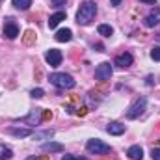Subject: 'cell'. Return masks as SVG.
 Masks as SVG:
<instances>
[{"label":"cell","mask_w":160,"mask_h":160,"mask_svg":"<svg viewBox=\"0 0 160 160\" xmlns=\"http://www.w3.org/2000/svg\"><path fill=\"white\" fill-rule=\"evenodd\" d=\"M97 15V4L91 2V0H86L82 6H80L78 13H77V22L80 26H88Z\"/></svg>","instance_id":"6da1fadb"},{"label":"cell","mask_w":160,"mask_h":160,"mask_svg":"<svg viewBox=\"0 0 160 160\" xmlns=\"http://www.w3.org/2000/svg\"><path fill=\"white\" fill-rule=\"evenodd\" d=\"M48 82L52 86L60 88V89H73L77 86V80L73 78L71 75H67V73H52L48 77Z\"/></svg>","instance_id":"7a4b0ae2"},{"label":"cell","mask_w":160,"mask_h":160,"mask_svg":"<svg viewBox=\"0 0 160 160\" xmlns=\"http://www.w3.org/2000/svg\"><path fill=\"white\" fill-rule=\"evenodd\" d=\"M145 106H147V99L145 97H138L132 104H130V108L127 110V119H138L143 112H145Z\"/></svg>","instance_id":"3957f363"},{"label":"cell","mask_w":160,"mask_h":160,"mask_svg":"<svg viewBox=\"0 0 160 160\" xmlns=\"http://www.w3.org/2000/svg\"><path fill=\"white\" fill-rule=\"evenodd\" d=\"M86 149H88L89 153H93V155H108V153L112 151V147H110L108 143H104L102 140H99V138L88 140V143H86Z\"/></svg>","instance_id":"277c9868"},{"label":"cell","mask_w":160,"mask_h":160,"mask_svg":"<svg viewBox=\"0 0 160 160\" xmlns=\"http://www.w3.org/2000/svg\"><path fill=\"white\" fill-rule=\"evenodd\" d=\"M95 78L101 80V82H108V80L112 78V65L108 62L99 63L97 69H95Z\"/></svg>","instance_id":"5b68a950"},{"label":"cell","mask_w":160,"mask_h":160,"mask_svg":"<svg viewBox=\"0 0 160 160\" xmlns=\"http://www.w3.org/2000/svg\"><path fill=\"white\" fill-rule=\"evenodd\" d=\"M4 36H6L8 39H15V38L19 36V24L15 22V19L8 17V19L4 21Z\"/></svg>","instance_id":"8992f818"},{"label":"cell","mask_w":160,"mask_h":160,"mask_svg":"<svg viewBox=\"0 0 160 160\" xmlns=\"http://www.w3.org/2000/svg\"><path fill=\"white\" fill-rule=\"evenodd\" d=\"M45 60H47V63H48L50 67H60V63H62V60H63V54H62L58 48H50V50H47Z\"/></svg>","instance_id":"52a82bcc"},{"label":"cell","mask_w":160,"mask_h":160,"mask_svg":"<svg viewBox=\"0 0 160 160\" xmlns=\"http://www.w3.org/2000/svg\"><path fill=\"white\" fill-rule=\"evenodd\" d=\"M41 121H43V110L41 108H34V110H30V114L26 116V118H22V123H26V125H39Z\"/></svg>","instance_id":"ba28073f"},{"label":"cell","mask_w":160,"mask_h":160,"mask_svg":"<svg viewBox=\"0 0 160 160\" xmlns=\"http://www.w3.org/2000/svg\"><path fill=\"white\" fill-rule=\"evenodd\" d=\"M132 62H134V58H132V54L130 52H121L116 56V60H114V65H118L121 69H127V67H130L132 65Z\"/></svg>","instance_id":"9c48e42d"},{"label":"cell","mask_w":160,"mask_h":160,"mask_svg":"<svg viewBox=\"0 0 160 160\" xmlns=\"http://www.w3.org/2000/svg\"><path fill=\"white\" fill-rule=\"evenodd\" d=\"M158 22H160V8H153L151 13L143 19V24H145L147 28H153V26H157Z\"/></svg>","instance_id":"30bf717a"},{"label":"cell","mask_w":160,"mask_h":160,"mask_svg":"<svg viewBox=\"0 0 160 160\" xmlns=\"http://www.w3.org/2000/svg\"><path fill=\"white\" fill-rule=\"evenodd\" d=\"M106 132L112 134V136H121V134L125 132V125L119 123V121H112V123L106 127Z\"/></svg>","instance_id":"8fae6325"},{"label":"cell","mask_w":160,"mask_h":160,"mask_svg":"<svg viewBox=\"0 0 160 160\" xmlns=\"http://www.w3.org/2000/svg\"><path fill=\"white\" fill-rule=\"evenodd\" d=\"M41 151H45V153H62L63 145L58 143V142H47V143L41 145Z\"/></svg>","instance_id":"7c38bea8"},{"label":"cell","mask_w":160,"mask_h":160,"mask_svg":"<svg viewBox=\"0 0 160 160\" xmlns=\"http://www.w3.org/2000/svg\"><path fill=\"white\" fill-rule=\"evenodd\" d=\"M56 41H60V43H67V41L73 39V32L69 30V28H62V30H58L56 32Z\"/></svg>","instance_id":"4fadbf2b"},{"label":"cell","mask_w":160,"mask_h":160,"mask_svg":"<svg viewBox=\"0 0 160 160\" xmlns=\"http://www.w3.org/2000/svg\"><path fill=\"white\" fill-rule=\"evenodd\" d=\"M127 157L132 158V160H142L143 158V149H142L140 145H132V147H128Z\"/></svg>","instance_id":"5bb4252c"},{"label":"cell","mask_w":160,"mask_h":160,"mask_svg":"<svg viewBox=\"0 0 160 160\" xmlns=\"http://www.w3.org/2000/svg\"><path fill=\"white\" fill-rule=\"evenodd\" d=\"M62 21H65V11H58V13L50 15V19H48V28H56Z\"/></svg>","instance_id":"9a60e30c"},{"label":"cell","mask_w":160,"mask_h":160,"mask_svg":"<svg viewBox=\"0 0 160 160\" xmlns=\"http://www.w3.org/2000/svg\"><path fill=\"white\" fill-rule=\"evenodd\" d=\"M8 132H9V134H13L15 138H26V136H30V134H32V128H17V127H9V128H8Z\"/></svg>","instance_id":"2e32d148"},{"label":"cell","mask_w":160,"mask_h":160,"mask_svg":"<svg viewBox=\"0 0 160 160\" xmlns=\"http://www.w3.org/2000/svg\"><path fill=\"white\" fill-rule=\"evenodd\" d=\"M11 4H13V8H17L21 11H26L32 6V0H11Z\"/></svg>","instance_id":"e0dca14e"},{"label":"cell","mask_w":160,"mask_h":160,"mask_svg":"<svg viewBox=\"0 0 160 160\" xmlns=\"http://www.w3.org/2000/svg\"><path fill=\"white\" fill-rule=\"evenodd\" d=\"M97 32H99V36H102V38H110V36L114 34V28H112L110 24H101V26L97 28Z\"/></svg>","instance_id":"ac0fdd59"},{"label":"cell","mask_w":160,"mask_h":160,"mask_svg":"<svg viewBox=\"0 0 160 160\" xmlns=\"http://www.w3.org/2000/svg\"><path fill=\"white\" fill-rule=\"evenodd\" d=\"M13 157V151L6 145H0V160H9Z\"/></svg>","instance_id":"d6986e66"},{"label":"cell","mask_w":160,"mask_h":160,"mask_svg":"<svg viewBox=\"0 0 160 160\" xmlns=\"http://www.w3.org/2000/svg\"><path fill=\"white\" fill-rule=\"evenodd\" d=\"M22 41H24L26 45H34V43H36V32H34V30H26Z\"/></svg>","instance_id":"ffe728a7"},{"label":"cell","mask_w":160,"mask_h":160,"mask_svg":"<svg viewBox=\"0 0 160 160\" xmlns=\"http://www.w3.org/2000/svg\"><path fill=\"white\" fill-rule=\"evenodd\" d=\"M54 136V130H43V132H36L34 134V138H38V140H41V138H52Z\"/></svg>","instance_id":"44dd1931"},{"label":"cell","mask_w":160,"mask_h":160,"mask_svg":"<svg viewBox=\"0 0 160 160\" xmlns=\"http://www.w3.org/2000/svg\"><path fill=\"white\" fill-rule=\"evenodd\" d=\"M149 54H151V58H153L155 62H158V60H160V47H153Z\"/></svg>","instance_id":"7402d4cb"},{"label":"cell","mask_w":160,"mask_h":160,"mask_svg":"<svg viewBox=\"0 0 160 160\" xmlns=\"http://www.w3.org/2000/svg\"><path fill=\"white\" fill-rule=\"evenodd\" d=\"M30 95H32L34 99H41V97L45 95V91H43L41 88H36V89H32V91H30Z\"/></svg>","instance_id":"603a6c76"},{"label":"cell","mask_w":160,"mask_h":160,"mask_svg":"<svg viewBox=\"0 0 160 160\" xmlns=\"http://www.w3.org/2000/svg\"><path fill=\"white\" fill-rule=\"evenodd\" d=\"M151 157H153V160H160V147H153Z\"/></svg>","instance_id":"cb8c5ba5"},{"label":"cell","mask_w":160,"mask_h":160,"mask_svg":"<svg viewBox=\"0 0 160 160\" xmlns=\"http://www.w3.org/2000/svg\"><path fill=\"white\" fill-rule=\"evenodd\" d=\"M50 6H54V8H63V6H65V0H50Z\"/></svg>","instance_id":"d4e9b609"},{"label":"cell","mask_w":160,"mask_h":160,"mask_svg":"<svg viewBox=\"0 0 160 160\" xmlns=\"http://www.w3.org/2000/svg\"><path fill=\"white\" fill-rule=\"evenodd\" d=\"M75 114H78V116H86V114H88V106H78Z\"/></svg>","instance_id":"484cf974"},{"label":"cell","mask_w":160,"mask_h":160,"mask_svg":"<svg viewBox=\"0 0 160 160\" xmlns=\"http://www.w3.org/2000/svg\"><path fill=\"white\" fill-rule=\"evenodd\" d=\"M43 119H45V121L52 119V112H43Z\"/></svg>","instance_id":"4316f807"},{"label":"cell","mask_w":160,"mask_h":160,"mask_svg":"<svg viewBox=\"0 0 160 160\" xmlns=\"http://www.w3.org/2000/svg\"><path fill=\"white\" fill-rule=\"evenodd\" d=\"M62 160H77V158H75L73 155H63V157H62Z\"/></svg>","instance_id":"83f0119b"},{"label":"cell","mask_w":160,"mask_h":160,"mask_svg":"<svg viewBox=\"0 0 160 160\" xmlns=\"http://www.w3.org/2000/svg\"><path fill=\"white\" fill-rule=\"evenodd\" d=\"M140 2H143V4H157V0H140Z\"/></svg>","instance_id":"f1b7e54d"},{"label":"cell","mask_w":160,"mask_h":160,"mask_svg":"<svg viewBox=\"0 0 160 160\" xmlns=\"http://www.w3.org/2000/svg\"><path fill=\"white\" fill-rule=\"evenodd\" d=\"M110 2H112V6H114V8H116V6H119V4H121V0H110Z\"/></svg>","instance_id":"f546056e"},{"label":"cell","mask_w":160,"mask_h":160,"mask_svg":"<svg viewBox=\"0 0 160 160\" xmlns=\"http://www.w3.org/2000/svg\"><path fill=\"white\" fill-rule=\"evenodd\" d=\"M26 160H39V158H36V157H28Z\"/></svg>","instance_id":"4dcf8cb0"},{"label":"cell","mask_w":160,"mask_h":160,"mask_svg":"<svg viewBox=\"0 0 160 160\" xmlns=\"http://www.w3.org/2000/svg\"><path fill=\"white\" fill-rule=\"evenodd\" d=\"M77 160H86V158H77Z\"/></svg>","instance_id":"1f68e13d"},{"label":"cell","mask_w":160,"mask_h":160,"mask_svg":"<svg viewBox=\"0 0 160 160\" xmlns=\"http://www.w3.org/2000/svg\"><path fill=\"white\" fill-rule=\"evenodd\" d=\"M158 39H160V36H158Z\"/></svg>","instance_id":"d6a6232c"}]
</instances>
